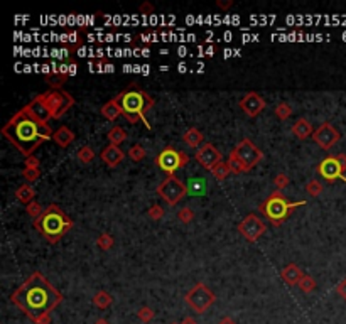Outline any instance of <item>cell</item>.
<instances>
[{
    "instance_id": "6da1fadb",
    "label": "cell",
    "mask_w": 346,
    "mask_h": 324,
    "mask_svg": "<svg viewBox=\"0 0 346 324\" xmlns=\"http://www.w3.org/2000/svg\"><path fill=\"white\" fill-rule=\"evenodd\" d=\"M10 303L34 324H49L52 311L63 303V294L41 272H34L10 296Z\"/></svg>"
},
{
    "instance_id": "7a4b0ae2",
    "label": "cell",
    "mask_w": 346,
    "mask_h": 324,
    "mask_svg": "<svg viewBox=\"0 0 346 324\" xmlns=\"http://www.w3.org/2000/svg\"><path fill=\"white\" fill-rule=\"evenodd\" d=\"M2 135L10 142L24 157L34 155L44 142L52 140L54 132L46 120L39 118L29 105L20 108L5 125L2 127Z\"/></svg>"
},
{
    "instance_id": "3957f363",
    "label": "cell",
    "mask_w": 346,
    "mask_h": 324,
    "mask_svg": "<svg viewBox=\"0 0 346 324\" xmlns=\"http://www.w3.org/2000/svg\"><path fill=\"white\" fill-rule=\"evenodd\" d=\"M118 103L122 106V115L130 123H144L145 128L152 130V125L147 122V112L154 106V98L139 85H130L117 95Z\"/></svg>"
},
{
    "instance_id": "277c9868",
    "label": "cell",
    "mask_w": 346,
    "mask_h": 324,
    "mask_svg": "<svg viewBox=\"0 0 346 324\" xmlns=\"http://www.w3.org/2000/svg\"><path fill=\"white\" fill-rule=\"evenodd\" d=\"M73 95L64 90H47L29 103L32 112L46 122L51 118H61L69 108H73Z\"/></svg>"
},
{
    "instance_id": "5b68a950",
    "label": "cell",
    "mask_w": 346,
    "mask_h": 324,
    "mask_svg": "<svg viewBox=\"0 0 346 324\" xmlns=\"http://www.w3.org/2000/svg\"><path fill=\"white\" fill-rule=\"evenodd\" d=\"M73 220L57 205H49L37 220H34V228L42 235L51 245H56L66 233L73 228Z\"/></svg>"
},
{
    "instance_id": "8992f818",
    "label": "cell",
    "mask_w": 346,
    "mask_h": 324,
    "mask_svg": "<svg viewBox=\"0 0 346 324\" xmlns=\"http://www.w3.org/2000/svg\"><path fill=\"white\" fill-rule=\"evenodd\" d=\"M306 203L308 201H297V203L287 201L286 196H284L281 191L276 189L274 193H270V196L265 199L264 203H260L259 210L270 225L281 226L284 221L292 215V211H294L296 208L304 206Z\"/></svg>"
},
{
    "instance_id": "52a82bcc",
    "label": "cell",
    "mask_w": 346,
    "mask_h": 324,
    "mask_svg": "<svg viewBox=\"0 0 346 324\" xmlns=\"http://www.w3.org/2000/svg\"><path fill=\"white\" fill-rule=\"evenodd\" d=\"M188 162H189V155L186 154L184 150L174 149V147H171V145L162 149V152L157 154V157L154 159V164H156L161 171L166 172L167 176H174L176 171L186 167Z\"/></svg>"
},
{
    "instance_id": "ba28073f",
    "label": "cell",
    "mask_w": 346,
    "mask_h": 324,
    "mask_svg": "<svg viewBox=\"0 0 346 324\" xmlns=\"http://www.w3.org/2000/svg\"><path fill=\"white\" fill-rule=\"evenodd\" d=\"M318 174L323 177L328 183H335V181H345L346 183V154H336V155H328L318 164L316 167Z\"/></svg>"
},
{
    "instance_id": "9c48e42d",
    "label": "cell",
    "mask_w": 346,
    "mask_h": 324,
    "mask_svg": "<svg viewBox=\"0 0 346 324\" xmlns=\"http://www.w3.org/2000/svg\"><path fill=\"white\" fill-rule=\"evenodd\" d=\"M184 301L194 314H203V313H206L213 304H215L216 296L213 294V291L210 289V287L199 282L184 296Z\"/></svg>"
},
{
    "instance_id": "30bf717a",
    "label": "cell",
    "mask_w": 346,
    "mask_h": 324,
    "mask_svg": "<svg viewBox=\"0 0 346 324\" xmlns=\"http://www.w3.org/2000/svg\"><path fill=\"white\" fill-rule=\"evenodd\" d=\"M186 194H188V186L176 176H167V179L157 186V196L162 198L164 203L169 206H176Z\"/></svg>"
},
{
    "instance_id": "8fae6325",
    "label": "cell",
    "mask_w": 346,
    "mask_h": 324,
    "mask_svg": "<svg viewBox=\"0 0 346 324\" xmlns=\"http://www.w3.org/2000/svg\"><path fill=\"white\" fill-rule=\"evenodd\" d=\"M230 155L237 157L243 166H245L247 172L252 171L259 162L264 161V152L257 147V145L250 139H243L235 145V149L230 152Z\"/></svg>"
},
{
    "instance_id": "7c38bea8",
    "label": "cell",
    "mask_w": 346,
    "mask_h": 324,
    "mask_svg": "<svg viewBox=\"0 0 346 324\" xmlns=\"http://www.w3.org/2000/svg\"><path fill=\"white\" fill-rule=\"evenodd\" d=\"M238 232H240V235L247 240V242L255 243L262 235L267 232V225H265L257 215L250 213V215H247L245 218L238 223Z\"/></svg>"
},
{
    "instance_id": "4fadbf2b",
    "label": "cell",
    "mask_w": 346,
    "mask_h": 324,
    "mask_svg": "<svg viewBox=\"0 0 346 324\" xmlns=\"http://www.w3.org/2000/svg\"><path fill=\"white\" fill-rule=\"evenodd\" d=\"M340 139H341V134L331 125L330 122L321 123V125H319L316 130H314V134H313V140L316 142L319 147L325 149V150H330L333 145L338 144Z\"/></svg>"
},
{
    "instance_id": "5bb4252c",
    "label": "cell",
    "mask_w": 346,
    "mask_h": 324,
    "mask_svg": "<svg viewBox=\"0 0 346 324\" xmlns=\"http://www.w3.org/2000/svg\"><path fill=\"white\" fill-rule=\"evenodd\" d=\"M194 159H196V162L203 167V169H206L210 172L215 169L220 162H223L221 161L223 155H221V152L213 144H203V147L198 149L196 154H194Z\"/></svg>"
},
{
    "instance_id": "9a60e30c",
    "label": "cell",
    "mask_w": 346,
    "mask_h": 324,
    "mask_svg": "<svg viewBox=\"0 0 346 324\" xmlns=\"http://www.w3.org/2000/svg\"><path fill=\"white\" fill-rule=\"evenodd\" d=\"M238 106L243 110V113L248 115L250 118H255L257 115H260L265 108V100L262 98L257 91H248L247 95H243V98L238 101Z\"/></svg>"
},
{
    "instance_id": "2e32d148",
    "label": "cell",
    "mask_w": 346,
    "mask_h": 324,
    "mask_svg": "<svg viewBox=\"0 0 346 324\" xmlns=\"http://www.w3.org/2000/svg\"><path fill=\"white\" fill-rule=\"evenodd\" d=\"M100 157H101V161H103L106 166L110 167V169H113V167H117L118 164H120L123 159H125V152H123V150L118 147V145L108 144L103 150H101Z\"/></svg>"
},
{
    "instance_id": "e0dca14e",
    "label": "cell",
    "mask_w": 346,
    "mask_h": 324,
    "mask_svg": "<svg viewBox=\"0 0 346 324\" xmlns=\"http://www.w3.org/2000/svg\"><path fill=\"white\" fill-rule=\"evenodd\" d=\"M281 277H282V281L287 284V286L292 287V286H299L301 279L304 277V272L297 267L296 264H289V265H286V267L282 269Z\"/></svg>"
},
{
    "instance_id": "ac0fdd59",
    "label": "cell",
    "mask_w": 346,
    "mask_h": 324,
    "mask_svg": "<svg viewBox=\"0 0 346 324\" xmlns=\"http://www.w3.org/2000/svg\"><path fill=\"white\" fill-rule=\"evenodd\" d=\"M291 130H292V135H296L299 140L309 139V137H313V134H314V128L308 118H297Z\"/></svg>"
},
{
    "instance_id": "d6986e66",
    "label": "cell",
    "mask_w": 346,
    "mask_h": 324,
    "mask_svg": "<svg viewBox=\"0 0 346 324\" xmlns=\"http://www.w3.org/2000/svg\"><path fill=\"white\" fill-rule=\"evenodd\" d=\"M74 139H76L74 132L71 130V128L66 127V125L59 127V128H57V130L54 132V135H52V140H54L61 149H66L68 145H71V144L74 142Z\"/></svg>"
},
{
    "instance_id": "ffe728a7",
    "label": "cell",
    "mask_w": 346,
    "mask_h": 324,
    "mask_svg": "<svg viewBox=\"0 0 346 324\" xmlns=\"http://www.w3.org/2000/svg\"><path fill=\"white\" fill-rule=\"evenodd\" d=\"M100 113L103 115L106 120H110V122H113V120H117L118 117H120V115H122V106H120V103H118L117 96L112 98L110 101H106V103L100 108Z\"/></svg>"
},
{
    "instance_id": "44dd1931",
    "label": "cell",
    "mask_w": 346,
    "mask_h": 324,
    "mask_svg": "<svg viewBox=\"0 0 346 324\" xmlns=\"http://www.w3.org/2000/svg\"><path fill=\"white\" fill-rule=\"evenodd\" d=\"M34 196H35V189L30 184H27V183L19 186V188H17V191H15V198L19 199V201L25 203V206H27L29 203L34 201Z\"/></svg>"
},
{
    "instance_id": "7402d4cb",
    "label": "cell",
    "mask_w": 346,
    "mask_h": 324,
    "mask_svg": "<svg viewBox=\"0 0 346 324\" xmlns=\"http://www.w3.org/2000/svg\"><path fill=\"white\" fill-rule=\"evenodd\" d=\"M203 139H205V135L201 134V132L198 130V128H189V130H186L184 132V135H183V142L186 145H189V147H193V149H196L199 144L203 142Z\"/></svg>"
},
{
    "instance_id": "603a6c76",
    "label": "cell",
    "mask_w": 346,
    "mask_h": 324,
    "mask_svg": "<svg viewBox=\"0 0 346 324\" xmlns=\"http://www.w3.org/2000/svg\"><path fill=\"white\" fill-rule=\"evenodd\" d=\"M188 193L193 194V196H201V194H205L206 193V181L201 179V177H194V179H189Z\"/></svg>"
},
{
    "instance_id": "cb8c5ba5",
    "label": "cell",
    "mask_w": 346,
    "mask_h": 324,
    "mask_svg": "<svg viewBox=\"0 0 346 324\" xmlns=\"http://www.w3.org/2000/svg\"><path fill=\"white\" fill-rule=\"evenodd\" d=\"M127 132L123 130L122 127H113L112 130L106 134V139H108V142L112 145H120L122 142H125L127 140Z\"/></svg>"
},
{
    "instance_id": "d4e9b609",
    "label": "cell",
    "mask_w": 346,
    "mask_h": 324,
    "mask_svg": "<svg viewBox=\"0 0 346 324\" xmlns=\"http://www.w3.org/2000/svg\"><path fill=\"white\" fill-rule=\"evenodd\" d=\"M112 303H113V297L105 291H98L93 296V304L98 309H106L108 306H112Z\"/></svg>"
},
{
    "instance_id": "484cf974",
    "label": "cell",
    "mask_w": 346,
    "mask_h": 324,
    "mask_svg": "<svg viewBox=\"0 0 346 324\" xmlns=\"http://www.w3.org/2000/svg\"><path fill=\"white\" fill-rule=\"evenodd\" d=\"M22 177L25 179V183H34V181H37L39 177H41V167H24L22 169Z\"/></svg>"
},
{
    "instance_id": "4316f807",
    "label": "cell",
    "mask_w": 346,
    "mask_h": 324,
    "mask_svg": "<svg viewBox=\"0 0 346 324\" xmlns=\"http://www.w3.org/2000/svg\"><path fill=\"white\" fill-rule=\"evenodd\" d=\"M230 174H232V171H230V167H228V164H226V162H220L218 166L211 171V176H215L218 181H225Z\"/></svg>"
},
{
    "instance_id": "83f0119b",
    "label": "cell",
    "mask_w": 346,
    "mask_h": 324,
    "mask_svg": "<svg viewBox=\"0 0 346 324\" xmlns=\"http://www.w3.org/2000/svg\"><path fill=\"white\" fill-rule=\"evenodd\" d=\"M96 245H98L103 252H108L110 248H113V245H115V240H113L112 235H108V233H101L100 237L96 238Z\"/></svg>"
},
{
    "instance_id": "f1b7e54d",
    "label": "cell",
    "mask_w": 346,
    "mask_h": 324,
    "mask_svg": "<svg viewBox=\"0 0 346 324\" xmlns=\"http://www.w3.org/2000/svg\"><path fill=\"white\" fill-rule=\"evenodd\" d=\"M78 161L83 162V164H90L93 159H95V152H93V149L90 147V145H85V147H81L78 150L76 154Z\"/></svg>"
},
{
    "instance_id": "f546056e",
    "label": "cell",
    "mask_w": 346,
    "mask_h": 324,
    "mask_svg": "<svg viewBox=\"0 0 346 324\" xmlns=\"http://www.w3.org/2000/svg\"><path fill=\"white\" fill-rule=\"evenodd\" d=\"M318 287V284L316 281L311 277V275H308V274H304V277L301 279V282H299V289L306 292V294H309L311 291H314Z\"/></svg>"
},
{
    "instance_id": "4dcf8cb0",
    "label": "cell",
    "mask_w": 346,
    "mask_h": 324,
    "mask_svg": "<svg viewBox=\"0 0 346 324\" xmlns=\"http://www.w3.org/2000/svg\"><path fill=\"white\" fill-rule=\"evenodd\" d=\"M292 115V106L289 103H279L276 106V117L281 120V122H286Z\"/></svg>"
},
{
    "instance_id": "1f68e13d",
    "label": "cell",
    "mask_w": 346,
    "mask_h": 324,
    "mask_svg": "<svg viewBox=\"0 0 346 324\" xmlns=\"http://www.w3.org/2000/svg\"><path fill=\"white\" fill-rule=\"evenodd\" d=\"M323 184L319 183V181H316V179H313V181H309L308 184H306V193L309 194V196L311 198H318L319 194L323 193Z\"/></svg>"
},
{
    "instance_id": "d6a6232c",
    "label": "cell",
    "mask_w": 346,
    "mask_h": 324,
    "mask_svg": "<svg viewBox=\"0 0 346 324\" xmlns=\"http://www.w3.org/2000/svg\"><path fill=\"white\" fill-rule=\"evenodd\" d=\"M128 157L132 159L134 162H140L142 159L145 157V149L142 147L140 144H135V145H132L130 149H128Z\"/></svg>"
},
{
    "instance_id": "836d02e7",
    "label": "cell",
    "mask_w": 346,
    "mask_h": 324,
    "mask_svg": "<svg viewBox=\"0 0 346 324\" xmlns=\"http://www.w3.org/2000/svg\"><path fill=\"white\" fill-rule=\"evenodd\" d=\"M71 46V51H74L76 47L79 46V44L83 42V35H81V30L76 29V30H71V32L68 34V41H66Z\"/></svg>"
},
{
    "instance_id": "e575fe53",
    "label": "cell",
    "mask_w": 346,
    "mask_h": 324,
    "mask_svg": "<svg viewBox=\"0 0 346 324\" xmlns=\"http://www.w3.org/2000/svg\"><path fill=\"white\" fill-rule=\"evenodd\" d=\"M226 164H228V167H230V171H232V174H242V172H247L245 166H243V164L238 161L237 157H233V155H230L228 161H226Z\"/></svg>"
},
{
    "instance_id": "d590c367",
    "label": "cell",
    "mask_w": 346,
    "mask_h": 324,
    "mask_svg": "<svg viewBox=\"0 0 346 324\" xmlns=\"http://www.w3.org/2000/svg\"><path fill=\"white\" fill-rule=\"evenodd\" d=\"M177 218H179L181 223H191L194 220V211L191 210L189 206H184L181 208L179 213H177Z\"/></svg>"
},
{
    "instance_id": "8d00e7d4",
    "label": "cell",
    "mask_w": 346,
    "mask_h": 324,
    "mask_svg": "<svg viewBox=\"0 0 346 324\" xmlns=\"http://www.w3.org/2000/svg\"><path fill=\"white\" fill-rule=\"evenodd\" d=\"M137 318H139L142 323H150L154 318H156V313H154L150 308H140L139 311H137Z\"/></svg>"
},
{
    "instance_id": "74e56055",
    "label": "cell",
    "mask_w": 346,
    "mask_h": 324,
    "mask_svg": "<svg viewBox=\"0 0 346 324\" xmlns=\"http://www.w3.org/2000/svg\"><path fill=\"white\" fill-rule=\"evenodd\" d=\"M25 211H27V215L30 216V218H34V220H37L39 216L42 215V208H41V205H39V203H35V201H32V203H29L27 206H25Z\"/></svg>"
},
{
    "instance_id": "f35d334b",
    "label": "cell",
    "mask_w": 346,
    "mask_h": 324,
    "mask_svg": "<svg viewBox=\"0 0 346 324\" xmlns=\"http://www.w3.org/2000/svg\"><path fill=\"white\" fill-rule=\"evenodd\" d=\"M147 215H149V218H150V220L159 221V220H162V216H164V210H162V206H159V205H152V206L149 208Z\"/></svg>"
},
{
    "instance_id": "ab89813d",
    "label": "cell",
    "mask_w": 346,
    "mask_h": 324,
    "mask_svg": "<svg viewBox=\"0 0 346 324\" xmlns=\"http://www.w3.org/2000/svg\"><path fill=\"white\" fill-rule=\"evenodd\" d=\"M289 183H291V179H289V176L287 174H277L276 176V179H274V184H276V188L281 191V189H286L287 186H289Z\"/></svg>"
},
{
    "instance_id": "60d3db41",
    "label": "cell",
    "mask_w": 346,
    "mask_h": 324,
    "mask_svg": "<svg viewBox=\"0 0 346 324\" xmlns=\"http://www.w3.org/2000/svg\"><path fill=\"white\" fill-rule=\"evenodd\" d=\"M336 294H338L341 299L346 303V277L338 284V286H336Z\"/></svg>"
},
{
    "instance_id": "b9f144b4",
    "label": "cell",
    "mask_w": 346,
    "mask_h": 324,
    "mask_svg": "<svg viewBox=\"0 0 346 324\" xmlns=\"http://www.w3.org/2000/svg\"><path fill=\"white\" fill-rule=\"evenodd\" d=\"M25 167H41L39 166V159L35 157V155H29V157H25Z\"/></svg>"
},
{
    "instance_id": "7bdbcfd3",
    "label": "cell",
    "mask_w": 346,
    "mask_h": 324,
    "mask_svg": "<svg viewBox=\"0 0 346 324\" xmlns=\"http://www.w3.org/2000/svg\"><path fill=\"white\" fill-rule=\"evenodd\" d=\"M139 39H142V42H156L157 35L156 34H142V35H139Z\"/></svg>"
},
{
    "instance_id": "ee69618b",
    "label": "cell",
    "mask_w": 346,
    "mask_h": 324,
    "mask_svg": "<svg viewBox=\"0 0 346 324\" xmlns=\"http://www.w3.org/2000/svg\"><path fill=\"white\" fill-rule=\"evenodd\" d=\"M140 12H144V14H152V12H154V5H150L149 2L142 3V5H140Z\"/></svg>"
},
{
    "instance_id": "f6af8a7d",
    "label": "cell",
    "mask_w": 346,
    "mask_h": 324,
    "mask_svg": "<svg viewBox=\"0 0 346 324\" xmlns=\"http://www.w3.org/2000/svg\"><path fill=\"white\" fill-rule=\"evenodd\" d=\"M232 5H233V2H232V0H228V2H221V0H218V2H216V7L223 8V10H226V8H230Z\"/></svg>"
},
{
    "instance_id": "bcb514c9",
    "label": "cell",
    "mask_w": 346,
    "mask_h": 324,
    "mask_svg": "<svg viewBox=\"0 0 346 324\" xmlns=\"http://www.w3.org/2000/svg\"><path fill=\"white\" fill-rule=\"evenodd\" d=\"M218 324H237V321H235L233 318H230V316H225V318L220 319Z\"/></svg>"
},
{
    "instance_id": "7dc6e473",
    "label": "cell",
    "mask_w": 346,
    "mask_h": 324,
    "mask_svg": "<svg viewBox=\"0 0 346 324\" xmlns=\"http://www.w3.org/2000/svg\"><path fill=\"white\" fill-rule=\"evenodd\" d=\"M181 324H198V323H196V319H194V318H189L188 316V318L183 319V323H181Z\"/></svg>"
},
{
    "instance_id": "c3c4849f",
    "label": "cell",
    "mask_w": 346,
    "mask_h": 324,
    "mask_svg": "<svg viewBox=\"0 0 346 324\" xmlns=\"http://www.w3.org/2000/svg\"><path fill=\"white\" fill-rule=\"evenodd\" d=\"M95 324H110L106 319H98V321H95Z\"/></svg>"
},
{
    "instance_id": "681fc988",
    "label": "cell",
    "mask_w": 346,
    "mask_h": 324,
    "mask_svg": "<svg viewBox=\"0 0 346 324\" xmlns=\"http://www.w3.org/2000/svg\"><path fill=\"white\" fill-rule=\"evenodd\" d=\"M171 324H181V323H171Z\"/></svg>"
}]
</instances>
